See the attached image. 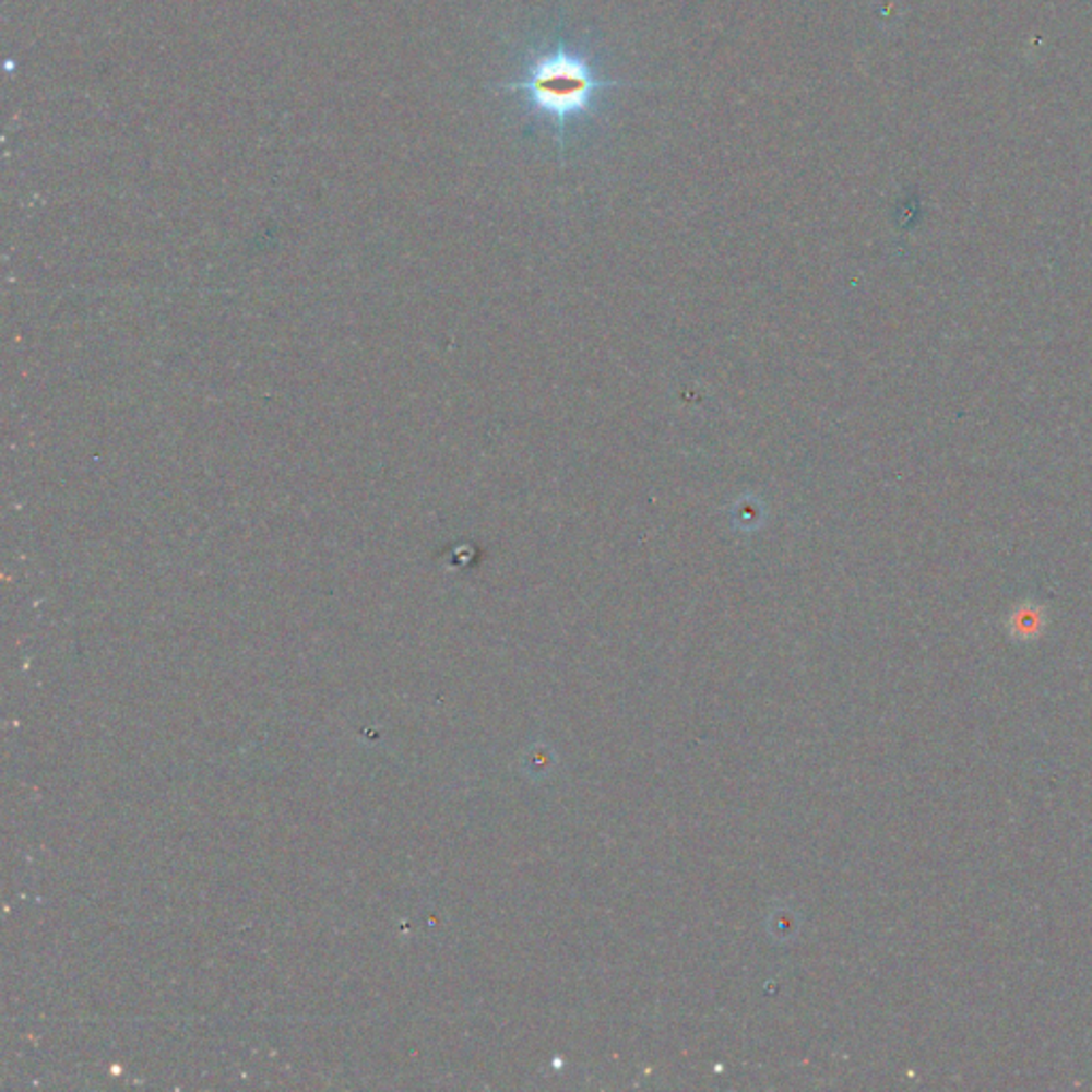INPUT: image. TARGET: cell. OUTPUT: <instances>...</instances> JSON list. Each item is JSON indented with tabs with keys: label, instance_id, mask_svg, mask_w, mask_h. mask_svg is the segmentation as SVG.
I'll return each mask as SVG.
<instances>
[{
	"label": "cell",
	"instance_id": "cell-1",
	"mask_svg": "<svg viewBox=\"0 0 1092 1092\" xmlns=\"http://www.w3.org/2000/svg\"><path fill=\"white\" fill-rule=\"evenodd\" d=\"M626 86L630 84L600 78L587 54L557 37L555 44L532 54L523 75L501 84V91L523 94L530 109L553 127L563 152L570 124L592 116L602 94Z\"/></svg>",
	"mask_w": 1092,
	"mask_h": 1092
}]
</instances>
